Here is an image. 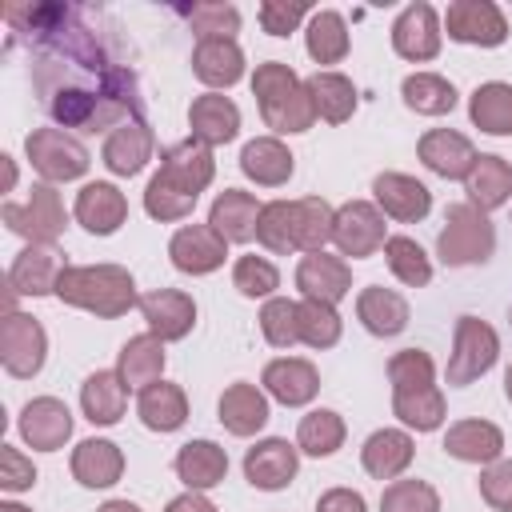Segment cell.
Here are the masks:
<instances>
[{
    "label": "cell",
    "instance_id": "1",
    "mask_svg": "<svg viewBox=\"0 0 512 512\" xmlns=\"http://www.w3.org/2000/svg\"><path fill=\"white\" fill-rule=\"evenodd\" d=\"M8 44H28L32 88L56 128L104 132L144 120L140 76L100 12L80 4H8Z\"/></svg>",
    "mask_w": 512,
    "mask_h": 512
},
{
    "label": "cell",
    "instance_id": "2",
    "mask_svg": "<svg viewBox=\"0 0 512 512\" xmlns=\"http://www.w3.org/2000/svg\"><path fill=\"white\" fill-rule=\"evenodd\" d=\"M216 176V160L212 148H204L200 140H180L172 148L160 152V168L144 188V212L160 224H176L184 216H192L200 192L212 184Z\"/></svg>",
    "mask_w": 512,
    "mask_h": 512
},
{
    "label": "cell",
    "instance_id": "3",
    "mask_svg": "<svg viewBox=\"0 0 512 512\" xmlns=\"http://www.w3.org/2000/svg\"><path fill=\"white\" fill-rule=\"evenodd\" d=\"M56 300H64L68 308H84L100 320H116L140 304L136 280L124 264H68L56 284Z\"/></svg>",
    "mask_w": 512,
    "mask_h": 512
},
{
    "label": "cell",
    "instance_id": "4",
    "mask_svg": "<svg viewBox=\"0 0 512 512\" xmlns=\"http://www.w3.org/2000/svg\"><path fill=\"white\" fill-rule=\"evenodd\" d=\"M252 96L260 104L264 124L276 136H284V132H308L316 124V108H312L308 84L284 60L256 64V72H252Z\"/></svg>",
    "mask_w": 512,
    "mask_h": 512
},
{
    "label": "cell",
    "instance_id": "5",
    "mask_svg": "<svg viewBox=\"0 0 512 512\" xmlns=\"http://www.w3.org/2000/svg\"><path fill=\"white\" fill-rule=\"evenodd\" d=\"M492 252H496V224L488 220V212H480L468 200L448 204L444 228L436 236V256L448 268H468L492 260Z\"/></svg>",
    "mask_w": 512,
    "mask_h": 512
},
{
    "label": "cell",
    "instance_id": "6",
    "mask_svg": "<svg viewBox=\"0 0 512 512\" xmlns=\"http://www.w3.org/2000/svg\"><path fill=\"white\" fill-rule=\"evenodd\" d=\"M500 356V336L488 320L480 316H460L456 328H452V356H448V368H444V380L448 388H464L472 380H480Z\"/></svg>",
    "mask_w": 512,
    "mask_h": 512
},
{
    "label": "cell",
    "instance_id": "7",
    "mask_svg": "<svg viewBox=\"0 0 512 512\" xmlns=\"http://www.w3.org/2000/svg\"><path fill=\"white\" fill-rule=\"evenodd\" d=\"M0 220L8 224V232L24 236L28 244H56L60 232L68 228V212H64V200L52 184H32L28 200H8L0 208Z\"/></svg>",
    "mask_w": 512,
    "mask_h": 512
},
{
    "label": "cell",
    "instance_id": "8",
    "mask_svg": "<svg viewBox=\"0 0 512 512\" xmlns=\"http://www.w3.org/2000/svg\"><path fill=\"white\" fill-rule=\"evenodd\" d=\"M24 152H28V164L48 180V184H68V180H80L92 164L88 148L64 132V128H32L24 136Z\"/></svg>",
    "mask_w": 512,
    "mask_h": 512
},
{
    "label": "cell",
    "instance_id": "9",
    "mask_svg": "<svg viewBox=\"0 0 512 512\" xmlns=\"http://www.w3.org/2000/svg\"><path fill=\"white\" fill-rule=\"evenodd\" d=\"M48 360V332L28 312H8L0 324V364L16 380H32Z\"/></svg>",
    "mask_w": 512,
    "mask_h": 512
},
{
    "label": "cell",
    "instance_id": "10",
    "mask_svg": "<svg viewBox=\"0 0 512 512\" xmlns=\"http://www.w3.org/2000/svg\"><path fill=\"white\" fill-rule=\"evenodd\" d=\"M440 44H444V20L436 16V8L428 0H416L408 4L396 20H392V52L400 60H412V64H428L440 56Z\"/></svg>",
    "mask_w": 512,
    "mask_h": 512
},
{
    "label": "cell",
    "instance_id": "11",
    "mask_svg": "<svg viewBox=\"0 0 512 512\" xmlns=\"http://www.w3.org/2000/svg\"><path fill=\"white\" fill-rule=\"evenodd\" d=\"M448 40L472 48H500L508 40V20L492 0H452L444 12Z\"/></svg>",
    "mask_w": 512,
    "mask_h": 512
},
{
    "label": "cell",
    "instance_id": "12",
    "mask_svg": "<svg viewBox=\"0 0 512 512\" xmlns=\"http://www.w3.org/2000/svg\"><path fill=\"white\" fill-rule=\"evenodd\" d=\"M384 212L372 200H348L336 208V228H332V244L340 248V256L364 260L376 256L384 248Z\"/></svg>",
    "mask_w": 512,
    "mask_h": 512
},
{
    "label": "cell",
    "instance_id": "13",
    "mask_svg": "<svg viewBox=\"0 0 512 512\" xmlns=\"http://www.w3.org/2000/svg\"><path fill=\"white\" fill-rule=\"evenodd\" d=\"M168 260L184 276H208L228 260V240L212 224H184L168 240Z\"/></svg>",
    "mask_w": 512,
    "mask_h": 512
},
{
    "label": "cell",
    "instance_id": "14",
    "mask_svg": "<svg viewBox=\"0 0 512 512\" xmlns=\"http://www.w3.org/2000/svg\"><path fill=\"white\" fill-rule=\"evenodd\" d=\"M64 256L56 244H24L8 264V292L16 296H56L64 276Z\"/></svg>",
    "mask_w": 512,
    "mask_h": 512
},
{
    "label": "cell",
    "instance_id": "15",
    "mask_svg": "<svg viewBox=\"0 0 512 512\" xmlns=\"http://www.w3.org/2000/svg\"><path fill=\"white\" fill-rule=\"evenodd\" d=\"M296 468H300V448L288 444L284 436H268V440H256L248 452H244V480L260 492H280L296 480Z\"/></svg>",
    "mask_w": 512,
    "mask_h": 512
},
{
    "label": "cell",
    "instance_id": "16",
    "mask_svg": "<svg viewBox=\"0 0 512 512\" xmlns=\"http://www.w3.org/2000/svg\"><path fill=\"white\" fill-rule=\"evenodd\" d=\"M16 428H20V440H24L28 448H36V452H56V448H64L68 436H72V412H68V404L56 400V396H36V400H28V404L20 408Z\"/></svg>",
    "mask_w": 512,
    "mask_h": 512
},
{
    "label": "cell",
    "instance_id": "17",
    "mask_svg": "<svg viewBox=\"0 0 512 512\" xmlns=\"http://www.w3.org/2000/svg\"><path fill=\"white\" fill-rule=\"evenodd\" d=\"M296 288L304 300H320V304H340L352 292V268L344 256L332 252H308L296 264Z\"/></svg>",
    "mask_w": 512,
    "mask_h": 512
},
{
    "label": "cell",
    "instance_id": "18",
    "mask_svg": "<svg viewBox=\"0 0 512 512\" xmlns=\"http://www.w3.org/2000/svg\"><path fill=\"white\" fill-rule=\"evenodd\" d=\"M260 384H264V392H268L272 400H280L284 408H304V404H312L316 392H320V372H316V364L304 360V356H276V360L264 364Z\"/></svg>",
    "mask_w": 512,
    "mask_h": 512
},
{
    "label": "cell",
    "instance_id": "19",
    "mask_svg": "<svg viewBox=\"0 0 512 512\" xmlns=\"http://www.w3.org/2000/svg\"><path fill=\"white\" fill-rule=\"evenodd\" d=\"M136 308H140L148 332L160 336L164 344L168 340H184L192 332V324H196V300L188 292H180V288H152V292L140 296Z\"/></svg>",
    "mask_w": 512,
    "mask_h": 512
},
{
    "label": "cell",
    "instance_id": "20",
    "mask_svg": "<svg viewBox=\"0 0 512 512\" xmlns=\"http://www.w3.org/2000/svg\"><path fill=\"white\" fill-rule=\"evenodd\" d=\"M416 156H420V164L428 168V172H436V176H444V180H464L468 172H472V164H476V148H472V140L464 136V132H456V128H428L424 136H420V144H416Z\"/></svg>",
    "mask_w": 512,
    "mask_h": 512
},
{
    "label": "cell",
    "instance_id": "21",
    "mask_svg": "<svg viewBox=\"0 0 512 512\" xmlns=\"http://www.w3.org/2000/svg\"><path fill=\"white\" fill-rule=\"evenodd\" d=\"M372 204L384 212V216H392V220H400V224H416V220H424L428 212H432V192H428V184H420L416 176H408V172H380L376 180H372Z\"/></svg>",
    "mask_w": 512,
    "mask_h": 512
},
{
    "label": "cell",
    "instance_id": "22",
    "mask_svg": "<svg viewBox=\"0 0 512 512\" xmlns=\"http://www.w3.org/2000/svg\"><path fill=\"white\" fill-rule=\"evenodd\" d=\"M188 128H192V140H200L204 148L232 144L240 136V108L224 92H204L188 104Z\"/></svg>",
    "mask_w": 512,
    "mask_h": 512
},
{
    "label": "cell",
    "instance_id": "23",
    "mask_svg": "<svg viewBox=\"0 0 512 512\" xmlns=\"http://www.w3.org/2000/svg\"><path fill=\"white\" fill-rule=\"evenodd\" d=\"M444 452L452 460H464V464H496L504 456V432L492 424V420H480V416H468V420H456L448 424L444 432Z\"/></svg>",
    "mask_w": 512,
    "mask_h": 512
},
{
    "label": "cell",
    "instance_id": "24",
    "mask_svg": "<svg viewBox=\"0 0 512 512\" xmlns=\"http://www.w3.org/2000/svg\"><path fill=\"white\" fill-rule=\"evenodd\" d=\"M152 152H156V136H152L148 120H132V124H120L116 132H108L100 160L112 176H140L144 164L152 160Z\"/></svg>",
    "mask_w": 512,
    "mask_h": 512
},
{
    "label": "cell",
    "instance_id": "25",
    "mask_svg": "<svg viewBox=\"0 0 512 512\" xmlns=\"http://www.w3.org/2000/svg\"><path fill=\"white\" fill-rule=\"evenodd\" d=\"M72 216L92 232V236H112L124 220H128V200L116 184L108 180H92L76 192V204H72Z\"/></svg>",
    "mask_w": 512,
    "mask_h": 512
},
{
    "label": "cell",
    "instance_id": "26",
    "mask_svg": "<svg viewBox=\"0 0 512 512\" xmlns=\"http://www.w3.org/2000/svg\"><path fill=\"white\" fill-rule=\"evenodd\" d=\"M412 456H416V444H412V436H408L404 428H376V432L364 440V448H360L364 472H368L372 480H388V484L408 472Z\"/></svg>",
    "mask_w": 512,
    "mask_h": 512
},
{
    "label": "cell",
    "instance_id": "27",
    "mask_svg": "<svg viewBox=\"0 0 512 512\" xmlns=\"http://www.w3.org/2000/svg\"><path fill=\"white\" fill-rule=\"evenodd\" d=\"M216 412H220V424H224L232 436H256V432L268 424V416H272L268 392L256 388V384H248V380L228 384V388L220 392Z\"/></svg>",
    "mask_w": 512,
    "mask_h": 512
},
{
    "label": "cell",
    "instance_id": "28",
    "mask_svg": "<svg viewBox=\"0 0 512 512\" xmlns=\"http://www.w3.org/2000/svg\"><path fill=\"white\" fill-rule=\"evenodd\" d=\"M292 168H296V156L288 152V144H284L280 136H256V140H248V144L240 148V172H244L252 184H260V188H280V184H288Z\"/></svg>",
    "mask_w": 512,
    "mask_h": 512
},
{
    "label": "cell",
    "instance_id": "29",
    "mask_svg": "<svg viewBox=\"0 0 512 512\" xmlns=\"http://www.w3.org/2000/svg\"><path fill=\"white\" fill-rule=\"evenodd\" d=\"M68 468H72V480L84 488H112L124 476V452H120V444L92 436L72 448Z\"/></svg>",
    "mask_w": 512,
    "mask_h": 512
},
{
    "label": "cell",
    "instance_id": "30",
    "mask_svg": "<svg viewBox=\"0 0 512 512\" xmlns=\"http://www.w3.org/2000/svg\"><path fill=\"white\" fill-rule=\"evenodd\" d=\"M172 468H176V476L184 480L188 492H208V488L224 484V476H228V452L216 440H188V444H180Z\"/></svg>",
    "mask_w": 512,
    "mask_h": 512
},
{
    "label": "cell",
    "instance_id": "31",
    "mask_svg": "<svg viewBox=\"0 0 512 512\" xmlns=\"http://www.w3.org/2000/svg\"><path fill=\"white\" fill-rule=\"evenodd\" d=\"M192 76L200 84H208L212 92L232 88L244 76V52H240V44L236 40H224V36L196 40V48H192Z\"/></svg>",
    "mask_w": 512,
    "mask_h": 512
},
{
    "label": "cell",
    "instance_id": "32",
    "mask_svg": "<svg viewBox=\"0 0 512 512\" xmlns=\"http://www.w3.org/2000/svg\"><path fill=\"white\" fill-rule=\"evenodd\" d=\"M124 408H128V384L120 380L116 368H112V372H108V368H104V372H92V376L80 384V412H84L88 424L112 428V424H120Z\"/></svg>",
    "mask_w": 512,
    "mask_h": 512
},
{
    "label": "cell",
    "instance_id": "33",
    "mask_svg": "<svg viewBox=\"0 0 512 512\" xmlns=\"http://www.w3.org/2000/svg\"><path fill=\"white\" fill-rule=\"evenodd\" d=\"M260 208L252 192L244 188H224L212 208H208V224L228 240V244H248L256 236V220H260Z\"/></svg>",
    "mask_w": 512,
    "mask_h": 512
},
{
    "label": "cell",
    "instance_id": "34",
    "mask_svg": "<svg viewBox=\"0 0 512 512\" xmlns=\"http://www.w3.org/2000/svg\"><path fill=\"white\" fill-rule=\"evenodd\" d=\"M464 192H468V204H476L480 212L504 208L512 200V164L504 156L480 152L472 172L464 176Z\"/></svg>",
    "mask_w": 512,
    "mask_h": 512
},
{
    "label": "cell",
    "instance_id": "35",
    "mask_svg": "<svg viewBox=\"0 0 512 512\" xmlns=\"http://www.w3.org/2000/svg\"><path fill=\"white\" fill-rule=\"evenodd\" d=\"M356 320H360L372 336H380V340L400 336V332L408 328V300H404L400 292H392V288L368 284V288H360V296H356Z\"/></svg>",
    "mask_w": 512,
    "mask_h": 512
},
{
    "label": "cell",
    "instance_id": "36",
    "mask_svg": "<svg viewBox=\"0 0 512 512\" xmlns=\"http://www.w3.org/2000/svg\"><path fill=\"white\" fill-rule=\"evenodd\" d=\"M164 340L160 336H152V332H140V336H128L124 340V348H120V356H116V372H120V380L128 384V392L132 388H148V384H156L160 376H164Z\"/></svg>",
    "mask_w": 512,
    "mask_h": 512
},
{
    "label": "cell",
    "instance_id": "37",
    "mask_svg": "<svg viewBox=\"0 0 512 512\" xmlns=\"http://www.w3.org/2000/svg\"><path fill=\"white\" fill-rule=\"evenodd\" d=\"M136 416H140V424H144L148 432H176V428H184V420H188V396H184L180 384L156 380V384H148V388L140 392Z\"/></svg>",
    "mask_w": 512,
    "mask_h": 512
},
{
    "label": "cell",
    "instance_id": "38",
    "mask_svg": "<svg viewBox=\"0 0 512 512\" xmlns=\"http://www.w3.org/2000/svg\"><path fill=\"white\" fill-rule=\"evenodd\" d=\"M304 84H308L316 120H324V124H344V120H352V112H356V84H352L344 72L316 68Z\"/></svg>",
    "mask_w": 512,
    "mask_h": 512
},
{
    "label": "cell",
    "instance_id": "39",
    "mask_svg": "<svg viewBox=\"0 0 512 512\" xmlns=\"http://www.w3.org/2000/svg\"><path fill=\"white\" fill-rule=\"evenodd\" d=\"M304 48L316 64H340L352 48L348 40V24L336 8H316L308 16V28H304Z\"/></svg>",
    "mask_w": 512,
    "mask_h": 512
},
{
    "label": "cell",
    "instance_id": "40",
    "mask_svg": "<svg viewBox=\"0 0 512 512\" xmlns=\"http://www.w3.org/2000/svg\"><path fill=\"white\" fill-rule=\"evenodd\" d=\"M468 120L488 136H512V84H476V92L468 96Z\"/></svg>",
    "mask_w": 512,
    "mask_h": 512
},
{
    "label": "cell",
    "instance_id": "41",
    "mask_svg": "<svg viewBox=\"0 0 512 512\" xmlns=\"http://www.w3.org/2000/svg\"><path fill=\"white\" fill-rule=\"evenodd\" d=\"M344 436H348V428H344V416H340V412H332V408H312L308 416H300L296 448H300L304 456L324 460V456H332V452L344 448Z\"/></svg>",
    "mask_w": 512,
    "mask_h": 512
},
{
    "label": "cell",
    "instance_id": "42",
    "mask_svg": "<svg viewBox=\"0 0 512 512\" xmlns=\"http://www.w3.org/2000/svg\"><path fill=\"white\" fill-rule=\"evenodd\" d=\"M392 416L412 432H436L444 424V392H440V384L412 388V392H392Z\"/></svg>",
    "mask_w": 512,
    "mask_h": 512
},
{
    "label": "cell",
    "instance_id": "43",
    "mask_svg": "<svg viewBox=\"0 0 512 512\" xmlns=\"http://www.w3.org/2000/svg\"><path fill=\"white\" fill-rule=\"evenodd\" d=\"M400 96H404V104H408L412 112H420V116H444V112H452L456 100H460L456 88H452V80H444L440 72H412V76H404Z\"/></svg>",
    "mask_w": 512,
    "mask_h": 512
},
{
    "label": "cell",
    "instance_id": "44",
    "mask_svg": "<svg viewBox=\"0 0 512 512\" xmlns=\"http://www.w3.org/2000/svg\"><path fill=\"white\" fill-rule=\"evenodd\" d=\"M296 204V248L308 252H324V244L332 240L336 228V208L324 196H300Z\"/></svg>",
    "mask_w": 512,
    "mask_h": 512
},
{
    "label": "cell",
    "instance_id": "45",
    "mask_svg": "<svg viewBox=\"0 0 512 512\" xmlns=\"http://www.w3.org/2000/svg\"><path fill=\"white\" fill-rule=\"evenodd\" d=\"M256 244H264L276 256L300 252L296 248V204L292 200H268L256 220Z\"/></svg>",
    "mask_w": 512,
    "mask_h": 512
},
{
    "label": "cell",
    "instance_id": "46",
    "mask_svg": "<svg viewBox=\"0 0 512 512\" xmlns=\"http://www.w3.org/2000/svg\"><path fill=\"white\" fill-rule=\"evenodd\" d=\"M384 260H388V272L404 288H424L432 280V260L412 236H388L384 240Z\"/></svg>",
    "mask_w": 512,
    "mask_h": 512
},
{
    "label": "cell",
    "instance_id": "47",
    "mask_svg": "<svg viewBox=\"0 0 512 512\" xmlns=\"http://www.w3.org/2000/svg\"><path fill=\"white\" fill-rule=\"evenodd\" d=\"M296 324H300V344H308L316 352L332 348L340 340V332H344L340 312L332 304H320V300H300L296 304Z\"/></svg>",
    "mask_w": 512,
    "mask_h": 512
},
{
    "label": "cell",
    "instance_id": "48",
    "mask_svg": "<svg viewBox=\"0 0 512 512\" xmlns=\"http://www.w3.org/2000/svg\"><path fill=\"white\" fill-rule=\"evenodd\" d=\"M180 16L188 20V28L200 36V40H236L240 32V8L236 4H220V0H200V4H188L180 8Z\"/></svg>",
    "mask_w": 512,
    "mask_h": 512
},
{
    "label": "cell",
    "instance_id": "49",
    "mask_svg": "<svg viewBox=\"0 0 512 512\" xmlns=\"http://www.w3.org/2000/svg\"><path fill=\"white\" fill-rule=\"evenodd\" d=\"M232 288L248 300H272V292L280 288V268L268 256L248 252L232 264Z\"/></svg>",
    "mask_w": 512,
    "mask_h": 512
},
{
    "label": "cell",
    "instance_id": "50",
    "mask_svg": "<svg viewBox=\"0 0 512 512\" xmlns=\"http://www.w3.org/2000/svg\"><path fill=\"white\" fill-rule=\"evenodd\" d=\"M388 384L392 392H412V388H428L436 384V364L424 348H400L388 360Z\"/></svg>",
    "mask_w": 512,
    "mask_h": 512
},
{
    "label": "cell",
    "instance_id": "51",
    "mask_svg": "<svg viewBox=\"0 0 512 512\" xmlns=\"http://www.w3.org/2000/svg\"><path fill=\"white\" fill-rule=\"evenodd\" d=\"M380 512H440V492L428 480H392L380 492Z\"/></svg>",
    "mask_w": 512,
    "mask_h": 512
},
{
    "label": "cell",
    "instance_id": "52",
    "mask_svg": "<svg viewBox=\"0 0 512 512\" xmlns=\"http://www.w3.org/2000/svg\"><path fill=\"white\" fill-rule=\"evenodd\" d=\"M260 332L272 348H292L300 344V324H296V300L288 296H272L260 308Z\"/></svg>",
    "mask_w": 512,
    "mask_h": 512
},
{
    "label": "cell",
    "instance_id": "53",
    "mask_svg": "<svg viewBox=\"0 0 512 512\" xmlns=\"http://www.w3.org/2000/svg\"><path fill=\"white\" fill-rule=\"evenodd\" d=\"M256 16H260V28L268 32V36H288V32H296L300 28V20H308L312 16V8L304 4V0H264L260 8H256Z\"/></svg>",
    "mask_w": 512,
    "mask_h": 512
},
{
    "label": "cell",
    "instance_id": "54",
    "mask_svg": "<svg viewBox=\"0 0 512 512\" xmlns=\"http://www.w3.org/2000/svg\"><path fill=\"white\" fill-rule=\"evenodd\" d=\"M480 496L492 512H512V460H496L480 472Z\"/></svg>",
    "mask_w": 512,
    "mask_h": 512
},
{
    "label": "cell",
    "instance_id": "55",
    "mask_svg": "<svg viewBox=\"0 0 512 512\" xmlns=\"http://www.w3.org/2000/svg\"><path fill=\"white\" fill-rule=\"evenodd\" d=\"M36 484V468H32V460L16 448V444H0V488L4 492H28Z\"/></svg>",
    "mask_w": 512,
    "mask_h": 512
},
{
    "label": "cell",
    "instance_id": "56",
    "mask_svg": "<svg viewBox=\"0 0 512 512\" xmlns=\"http://www.w3.org/2000/svg\"><path fill=\"white\" fill-rule=\"evenodd\" d=\"M316 512H368V504L356 488H328V492H320Z\"/></svg>",
    "mask_w": 512,
    "mask_h": 512
},
{
    "label": "cell",
    "instance_id": "57",
    "mask_svg": "<svg viewBox=\"0 0 512 512\" xmlns=\"http://www.w3.org/2000/svg\"><path fill=\"white\" fill-rule=\"evenodd\" d=\"M164 512H216V504L204 492H180L176 500H168Z\"/></svg>",
    "mask_w": 512,
    "mask_h": 512
},
{
    "label": "cell",
    "instance_id": "58",
    "mask_svg": "<svg viewBox=\"0 0 512 512\" xmlns=\"http://www.w3.org/2000/svg\"><path fill=\"white\" fill-rule=\"evenodd\" d=\"M96 512H140V504H132V500H104Z\"/></svg>",
    "mask_w": 512,
    "mask_h": 512
},
{
    "label": "cell",
    "instance_id": "59",
    "mask_svg": "<svg viewBox=\"0 0 512 512\" xmlns=\"http://www.w3.org/2000/svg\"><path fill=\"white\" fill-rule=\"evenodd\" d=\"M0 512H32V508H24V504H16V500H4Z\"/></svg>",
    "mask_w": 512,
    "mask_h": 512
},
{
    "label": "cell",
    "instance_id": "60",
    "mask_svg": "<svg viewBox=\"0 0 512 512\" xmlns=\"http://www.w3.org/2000/svg\"><path fill=\"white\" fill-rule=\"evenodd\" d=\"M504 396L512 400V364H508V372H504Z\"/></svg>",
    "mask_w": 512,
    "mask_h": 512
},
{
    "label": "cell",
    "instance_id": "61",
    "mask_svg": "<svg viewBox=\"0 0 512 512\" xmlns=\"http://www.w3.org/2000/svg\"><path fill=\"white\" fill-rule=\"evenodd\" d=\"M508 324H512V308H508Z\"/></svg>",
    "mask_w": 512,
    "mask_h": 512
}]
</instances>
